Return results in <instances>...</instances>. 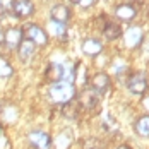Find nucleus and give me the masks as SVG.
<instances>
[{
  "label": "nucleus",
  "instance_id": "nucleus-1",
  "mask_svg": "<svg viewBox=\"0 0 149 149\" xmlns=\"http://www.w3.org/2000/svg\"><path fill=\"white\" fill-rule=\"evenodd\" d=\"M75 96H77V93H75L74 84H69L63 81H60L57 84H52V88H50V98L53 103L65 104L69 101H74Z\"/></svg>",
  "mask_w": 149,
  "mask_h": 149
},
{
  "label": "nucleus",
  "instance_id": "nucleus-2",
  "mask_svg": "<svg viewBox=\"0 0 149 149\" xmlns=\"http://www.w3.org/2000/svg\"><path fill=\"white\" fill-rule=\"evenodd\" d=\"M22 34L26 36V40H29L31 43L38 46H45L48 43V34L43 28H40L38 24H26L22 28Z\"/></svg>",
  "mask_w": 149,
  "mask_h": 149
},
{
  "label": "nucleus",
  "instance_id": "nucleus-3",
  "mask_svg": "<svg viewBox=\"0 0 149 149\" xmlns=\"http://www.w3.org/2000/svg\"><path fill=\"white\" fill-rule=\"evenodd\" d=\"M127 88L132 94H144L149 88V75L144 74V72H137V74H132L129 79H127Z\"/></svg>",
  "mask_w": 149,
  "mask_h": 149
},
{
  "label": "nucleus",
  "instance_id": "nucleus-4",
  "mask_svg": "<svg viewBox=\"0 0 149 149\" xmlns=\"http://www.w3.org/2000/svg\"><path fill=\"white\" fill-rule=\"evenodd\" d=\"M12 14L19 19L34 14V3L31 0H12Z\"/></svg>",
  "mask_w": 149,
  "mask_h": 149
},
{
  "label": "nucleus",
  "instance_id": "nucleus-5",
  "mask_svg": "<svg viewBox=\"0 0 149 149\" xmlns=\"http://www.w3.org/2000/svg\"><path fill=\"white\" fill-rule=\"evenodd\" d=\"M28 139H29V144L34 146L36 149H50L52 148V137L46 132H43V130H33V132H29Z\"/></svg>",
  "mask_w": 149,
  "mask_h": 149
},
{
  "label": "nucleus",
  "instance_id": "nucleus-6",
  "mask_svg": "<svg viewBox=\"0 0 149 149\" xmlns=\"http://www.w3.org/2000/svg\"><path fill=\"white\" fill-rule=\"evenodd\" d=\"M110 82H111V79H110V75L106 72H98V74L93 75V79H91V89L94 91L96 94H103V93L108 91Z\"/></svg>",
  "mask_w": 149,
  "mask_h": 149
},
{
  "label": "nucleus",
  "instance_id": "nucleus-7",
  "mask_svg": "<svg viewBox=\"0 0 149 149\" xmlns=\"http://www.w3.org/2000/svg\"><path fill=\"white\" fill-rule=\"evenodd\" d=\"M77 101H79V104H81L82 108L93 110V108H96L98 103H100V96H98L93 89H82L81 94H77Z\"/></svg>",
  "mask_w": 149,
  "mask_h": 149
},
{
  "label": "nucleus",
  "instance_id": "nucleus-8",
  "mask_svg": "<svg viewBox=\"0 0 149 149\" xmlns=\"http://www.w3.org/2000/svg\"><path fill=\"white\" fill-rule=\"evenodd\" d=\"M142 43V29L137 28V26H132L125 31L123 34V45L127 48H137V46Z\"/></svg>",
  "mask_w": 149,
  "mask_h": 149
},
{
  "label": "nucleus",
  "instance_id": "nucleus-9",
  "mask_svg": "<svg viewBox=\"0 0 149 149\" xmlns=\"http://www.w3.org/2000/svg\"><path fill=\"white\" fill-rule=\"evenodd\" d=\"M22 40H24V34L21 28H9L3 33V43L7 45V48H17Z\"/></svg>",
  "mask_w": 149,
  "mask_h": 149
},
{
  "label": "nucleus",
  "instance_id": "nucleus-10",
  "mask_svg": "<svg viewBox=\"0 0 149 149\" xmlns=\"http://www.w3.org/2000/svg\"><path fill=\"white\" fill-rule=\"evenodd\" d=\"M50 15H52V21H53V22L67 24L69 19H70V15H72V12H70V9H69L67 5H63V3H57L55 7H52Z\"/></svg>",
  "mask_w": 149,
  "mask_h": 149
},
{
  "label": "nucleus",
  "instance_id": "nucleus-11",
  "mask_svg": "<svg viewBox=\"0 0 149 149\" xmlns=\"http://www.w3.org/2000/svg\"><path fill=\"white\" fill-rule=\"evenodd\" d=\"M62 77H63V65L62 63H50L48 67H46L45 70V79L50 82V84H57L62 81Z\"/></svg>",
  "mask_w": 149,
  "mask_h": 149
},
{
  "label": "nucleus",
  "instance_id": "nucleus-12",
  "mask_svg": "<svg viewBox=\"0 0 149 149\" xmlns=\"http://www.w3.org/2000/svg\"><path fill=\"white\" fill-rule=\"evenodd\" d=\"M103 52V43L100 41V40H96V38H88V40H84V43H82V53L84 55H88V57H96V55H100Z\"/></svg>",
  "mask_w": 149,
  "mask_h": 149
},
{
  "label": "nucleus",
  "instance_id": "nucleus-13",
  "mask_svg": "<svg viewBox=\"0 0 149 149\" xmlns=\"http://www.w3.org/2000/svg\"><path fill=\"white\" fill-rule=\"evenodd\" d=\"M115 15L118 17L120 21L129 22V21H132L135 15H137V10H135L134 5H130V3H122V5H118L115 9Z\"/></svg>",
  "mask_w": 149,
  "mask_h": 149
},
{
  "label": "nucleus",
  "instance_id": "nucleus-14",
  "mask_svg": "<svg viewBox=\"0 0 149 149\" xmlns=\"http://www.w3.org/2000/svg\"><path fill=\"white\" fill-rule=\"evenodd\" d=\"M34 48H36V45H34V43H31L29 40H22V41H21V45L17 46L19 58L22 60V62H28V60H31V58H33V55H34Z\"/></svg>",
  "mask_w": 149,
  "mask_h": 149
},
{
  "label": "nucleus",
  "instance_id": "nucleus-15",
  "mask_svg": "<svg viewBox=\"0 0 149 149\" xmlns=\"http://www.w3.org/2000/svg\"><path fill=\"white\" fill-rule=\"evenodd\" d=\"M103 36L106 40H110V41L118 40L122 36V29H120L118 24H115V22H106L103 26Z\"/></svg>",
  "mask_w": 149,
  "mask_h": 149
},
{
  "label": "nucleus",
  "instance_id": "nucleus-16",
  "mask_svg": "<svg viewBox=\"0 0 149 149\" xmlns=\"http://www.w3.org/2000/svg\"><path fill=\"white\" fill-rule=\"evenodd\" d=\"M135 132L142 137H149V115H142L135 120Z\"/></svg>",
  "mask_w": 149,
  "mask_h": 149
},
{
  "label": "nucleus",
  "instance_id": "nucleus-17",
  "mask_svg": "<svg viewBox=\"0 0 149 149\" xmlns=\"http://www.w3.org/2000/svg\"><path fill=\"white\" fill-rule=\"evenodd\" d=\"M70 144H72V132L70 130H63L60 135H57V141H55L57 149H69Z\"/></svg>",
  "mask_w": 149,
  "mask_h": 149
},
{
  "label": "nucleus",
  "instance_id": "nucleus-18",
  "mask_svg": "<svg viewBox=\"0 0 149 149\" xmlns=\"http://www.w3.org/2000/svg\"><path fill=\"white\" fill-rule=\"evenodd\" d=\"M62 115H63L65 118L75 120V118H77V115H79V108H77V104H75L74 101L65 103L63 106H62Z\"/></svg>",
  "mask_w": 149,
  "mask_h": 149
},
{
  "label": "nucleus",
  "instance_id": "nucleus-19",
  "mask_svg": "<svg viewBox=\"0 0 149 149\" xmlns=\"http://www.w3.org/2000/svg\"><path fill=\"white\" fill-rule=\"evenodd\" d=\"M12 74H14V69L9 63V60L0 57V77H10Z\"/></svg>",
  "mask_w": 149,
  "mask_h": 149
},
{
  "label": "nucleus",
  "instance_id": "nucleus-20",
  "mask_svg": "<svg viewBox=\"0 0 149 149\" xmlns=\"http://www.w3.org/2000/svg\"><path fill=\"white\" fill-rule=\"evenodd\" d=\"M52 31H53L55 36L65 38V24H58V22H53V21H52Z\"/></svg>",
  "mask_w": 149,
  "mask_h": 149
},
{
  "label": "nucleus",
  "instance_id": "nucleus-21",
  "mask_svg": "<svg viewBox=\"0 0 149 149\" xmlns=\"http://www.w3.org/2000/svg\"><path fill=\"white\" fill-rule=\"evenodd\" d=\"M74 3L81 5V7H84V9H88V7H91V5L94 3V0H74Z\"/></svg>",
  "mask_w": 149,
  "mask_h": 149
},
{
  "label": "nucleus",
  "instance_id": "nucleus-22",
  "mask_svg": "<svg viewBox=\"0 0 149 149\" xmlns=\"http://www.w3.org/2000/svg\"><path fill=\"white\" fill-rule=\"evenodd\" d=\"M117 149H132L130 146H127V144H122V146H118Z\"/></svg>",
  "mask_w": 149,
  "mask_h": 149
},
{
  "label": "nucleus",
  "instance_id": "nucleus-23",
  "mask_svg": "<svg viewBox=\"0 0 149 149\" xmlns=\"http://www.w3.org/2000/svg\"><path fill=\"white\" fill-rule=\"evenodd\" d=\"M0 41H3V31H2V28H0Z\"/></svg>",
  "mask_w": 149,
  "mask_h": 149
},
{
  "label": "nucleus",
  "instance_id": "nucleus-24",
  "mask_svg": "<svg viewBox=\"0 0 149 149\" xmlns=\"http://www.w3.org/2000/svg\"><path fill=\"white\" fill-rule=\"evenodd\" d=\"M0 17H3V7L0 5Z\"/></svg>",
  "mask_w": 149,
  "mask_h": 149
},
{
  "label": "nucleus",
  "instance_id": "nucleus-25",
  "mask_svg": "<svg viewBox=\"0 0 149 149\" xmlns=\"http://www.w3.org/2000/svg\"><path fill=\"white\" fill-rule=\"evenodd\" d=\"M144 104H146V108H148V110H149V98H148V100H146V101H144Z\"/></svg>",
  "mask_w": 149,
  "mask_h": 149
},
{
  "label": "nucleus",
  "instance_id": "nucleus-26",
  "mask_svg": "<svg viewBox=\"0 0 149 149\" xmlns=\"http://www.w3.org/2000/svg\"><path fill=\"white\" fill-rule=\"evenodd\" d=\"M70 2H74V0H70Z\"/></svg>",
  "mask_w": 149,
  "mask_h": 149
},
{
  "label": "nucleus",
  "instance_id": "nucleus-27",
  "mask_svg": "<svg viewBox=\"0 0 149 149\" xmlns=\"http://www.w3.org/2000/svg\"><path fill=\"white\" fill-rule=\"evenodd\" d=\"M0 5H2V2H0Z\"/></svg>",
  "mask_w": 149,
  "mask_h": 149
}]
</instances>
